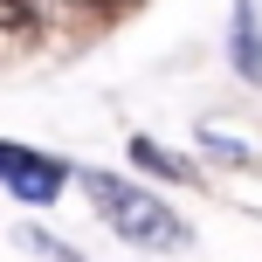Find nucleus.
Instances as JSON below:
<instances>
[{
    "label": "nucleus",
    "instance_id": "obj_1",
    "mask_svg": "<svg viewBox=\"0 0 262 262\" xmlns=\"http://www.w3.org/2000/svg\"><path fill=\"white\" fill-rule=\"evenodd\" d=\"M83 186H90L97 214H104V221L118 228L124 242H180V221H172V214L159 207L152 193H138V186L111 180V172H83Z\"/></svg>",
    "mask_w": 262,
    "mask_h": 262
},
{
    "label": "nucleus",
    "instance_id": "obj_2",
    "mask_svg": "<svg viewBox=\"0 0 262 262\" xmlns=\"http://www.w3.org/2000/svg\"><path fill=\"white\" fill-rule=\"evenodd\" d=\"M62 172H69V166L28 152V145H0V186H7V193H21V200H35V207L62 193Z\"/></svg>",
    "mask_w": 262,
    "mask_h": 262
},
{
    "label": "nucleus",
    "instance_id": "obj_3",
    "mask_svg": "<svg viewBox=\"0 0 262 262\" xmlns=\"http://www.w3.org/2000/svg\"><path fill=\"white\" fill-rule=\"evenodd\" d=\"M235 62H242V76H262V41H255V7L249 0L235 7Z\"/></svg>",
    "mask_w": 262,
    "mask_h": 262
},
{
    "label": "nucleus",
    "instance_id": "obj_4",
    "mask_svg": "<svg viewBox=\"0 0 262 262\" xmlns=\"http://www.w3.org/2000/svg\"><path fill=\"white\" fill-rule=\"evenodd\" d=\"M131 159H138V166H152V172H166V180H186V172H180V159H166L152 138H131Z\"/></svg>",
    "mask_w": 262,
    "mask_h": 262
},
{
    "label": "nucleus",
    "instance_id": "obj_5",
    "mask_svg": "<svg viewBox=\"0 0 262 262\" xmlns=\"http://www.w3.org/2000/svg\"><path fill=\"white\" fill-rule=\"evenodd\" d=\"M28 21V0H0V28H21Z\"/></svg>",
    "mask_w": 262,
    "mask_h": 262
},
{
    "label": "nucleus",
    "instance_id": "obj_6",
    "mask_svg": "<svg viewBox=\"0 0 262 262\" xmlns=\"http://www.w3.org/2000/svg\"><path fill=\"white\" fill-rule=\"evenodd\" d=\"M104 7H111V0H104Z\"/></svg>",
    "mask_w": 262,
    "mask_h": 262
}]
</instances>
